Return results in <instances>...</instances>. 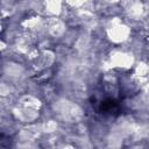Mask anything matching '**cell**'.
I'll use <instances>...</instances> for the list:
<instances>
[{
  "label": "cell",
  "mask_w": 149,
  "mask_h": 149,
  "mask_svg": "<svg viewBox=\"0 0 149 149\" xmlns=\"http://www.w3.org/2000/svg\"><path fill=\"white\" fill-rule=\"evenodd\" d=\"M97 109L98 112L102 114L119 115L122 111V106H121L120 100L112 98V97H105L97 102Z\"/></svg>",
  "instance_id": "6da1fadb"
}]
</instances>
